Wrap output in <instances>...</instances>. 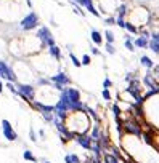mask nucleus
Here are the masks:
<instances>
[{"label":"nucleus","mask_w":159,"mask_h":163,"mask_svg":"<svg viewBox=\"0 0 159 163\" xmlns=\"http://www.w3.org/2000/svg\"><path fill=\"white\" fill-rule=\"evenodd\" d=\"M37 38L42 42L44 47H48V48H50V47L55 45V38H53L50 29H48V27H45V26L39 29V32H37Z\"/></svg>","instance_id":"nucleus-1"},{"label":"nucleus","mask_w":159,"mask_h":163,"mask_svg":"<svg viewBox=\"0 0 159 163\" xmlns=\"http://www.w3.org/2000/svg\"><path fill=\"white\" fill-rule=\"evenodd\" d=\"M37 24H39V16L35 15V13H29V15L24 16V19L21 21V27L24 31L34 29V27H37Z\"/></svg>","instance_id":"nucleus-2"},{"label":"nucleus","mask_w":159,"mask_h":163,"mask_svg":"<svg viewBox=\"0 0 159 163\" xmlns=\"http://www.w3.org/2000/svg\"><path fill=\"white\" fill-rule=\"evenodd\" d=\"M61 96L66 98L69 102H81V93H79V90L71 88V86L64 88V90L61 91Z\"/></svg>","instance_id":"nucleus-3"},{"label":"nucleus","mask_w":159,"mask_h":163,"mask_svg":"<svg viewBox=\"0 0 159 163\" xmlns=\"http://www.w3.org/2000/svg\"><path fill=\"white\" fill-rule=\"evenodd\" d=\"M0 77H2V78H7L8 82H16L15 72H13L3 61H0Z\"/></svg>","instance_id":"nucleus-4"},{"label":"nucleus","mask_w":159,"mask_h":163,"mask_svg":"<svg viewBox=\"0 0 159 163\" xmlns=\"http://www.w3.org/2000/svg\"><path fill=\"white\" fill-rule=\"evenodd\" d=\"M76 142L81 146L82 149H87V151H90V147H92V144H93V141H92V138L90 136H87V134H76Z\"/></svg>","instance_id":"nucleus-5"},{"label":"nucleus","mask_w":159,"mask_h":163,"mask_svg":"<svg viewBox=\"0 0 159 163\" xmlns=\"http://www.w3.org/2000/svg\"><path fill=\"white\" fill-rule=\"evenodd\" d=\"M2 130H3V134H5V138L8 141H15L16 139V133H15V130L11 128L8 120H2Z\"/></svg>","instance_id":"nucleus-6"},{"label":"nucleus","mask_w":159,"mask_h":163,"mask_svg":"<svg viewBox=\"0 0 159 163\" xmlns=\"http://www.w3.org/2000/svg\"><path fill=\"white\" fill-rule=\"evenodd\" d=\"M122 128L127 131V133H130V134H140V126H138V123L135 120H127V121H122Z\"/></svg>","instance_id":"nucleus-7"},{"label":"nucleus","mask_w":159,"mask_h":163,"mask_svg":"<svg viewBox=\"0 0 159 163\" xmlns=\"http://www.w3.org/2000/svg\"><path fill=\"white\" fill-rule=\"evenodd\" d=\"M18 93L24 99H28V101L34 99V86H31V85H19L18 86Z\"/></svg>","instance_id":"nucleus-8"},{"label":"nucleus","mask_w":159,"mask_h":163,"mask_svg":"<svg viewBox=\"0 0 159 163\" xmlns=\"http://www.w3.org/2000/svg\"><path fill=\"white\" fill-rule=\"evenodd\" d=\"M143 82H145V85H146L151 91L159 93V83L156 82V77L153 74H146V75H145V78H143Z\"/></svg>","instance_id":"nucleus-9"},{"label":"nucleus","mask_w":159,"mask_h":163,"mask_svg":"<svg viewBox=\"0 0 159 163\" xmlns=\"http://www.w3.org/2000/svg\"><path fill=\"white\" fill-rule=\"evenodd\" d=\"M74 2H76V3H79L81 7H84V8H87V10H88L93 16H97V18L100 16V11H97V8L93 7V3H92V0H74Z\"/></svg>","instance_id":"nucleus-10"},{"label":"nucleus","mask_w":159,"mask_h":163,"mask_svg":"<svg viewBox=\"0 0 159 163\" xmlns=\"http://www.w3.org/2000/svg\"><path fill=\"white\" fill-rule=\"evenodd\" d=\"M51 82H55V85H61V86H64V85H68L69 83V77L66 75L64 72H58L56 75H51Z\"/></svg>","instance_id":"nucleus-11"},{"label":"nucleus","mask_w":159,"mask_h":163,"mask_svg":"<svg viewBox=\"0 0 159 163\" xmlns=\"http://www.w3.org/2000/svg\"><path fill=\"white\" fill-rule=\"evenodd\" d=\"M134 43H135V47H138V48H148V47H150V38L140 35L138 38H135Z\"/></svg>","instance_id":"nucleus-12"},{"label":"nucleus","mask_w":159,"mask_h":163,"mask_svg":"<svg viewBox=\"0 0 159 163\" xmlns=\"http://www.w3.org/2000/svg\"><path fill=\"white\" fill-rule=\"evenodd\" d=\"M101 131H100V126L98 125H95L93 128H92V134H90V138H92V141L93 142H98L100 139H101Z\"/></svg>","instance_id":"nucleus-13"},{"label":"nucleus","mask_w":159,"mask_h":163,"mask_svg":"<svg viewBox=\"0 0 159 163\" xmlns=\"http://www.w3.org/2000/svg\"><path fill=\"white\" fill-rule=\"evenodd\" d=\"M90 38H92V42H93L95 45H101V42H103V37H101V34L97 29H93L90 32Z\"/></svg>","instance_id":"nucleus-14"},{"label":"nucleus","mask_w":159,"mask_h":163,"mask_svg":"<svg viewBox=\"0 0 159 163\" xmlns=\"http://www.w3.org/2000/svg\"><path fill=\"white\" fill-rule=\"evenodd\" d=\"M103 161H104V163H121L119 157H116L114 154H108V152L103 154Z\"/></svg>","instance_id":"nucleus-15"},{"label":"nucleus","mask_w":159,"mask_h":163,"mask_svg":"<svg viewBox=\"0 0 159 163\" xmlns=\"http://www.w3.org/2000/svg\"><path fill=\"white\" fill-rule=\"evenodd\" d=\"M140 62H141L143 67H146V69H153V67L156 66V64L151 61V58H148V56H141V58H140Z\"/></svg>","instance_id":"nucleus-16"},{"label":"nucleus","mask_w":159,"mask_h":163,"mask_svg":"<svg viewBox=\"0 0 159 163\" xmlns=\"http://www.w3.org/2000/svg\"><path fill=\"white\" fill-rule=\"evenodd\" d=\"M64 163H82L81 158H79V155L76 154H68L64 157Z\"/></svg>","instance_id":"nucleus-17"},{"label":"nucleus","mask_w":159,"mask_h":163,"mask_svg":"<svg viewBox=\"0 0 159 163\" xmlns=\"http://www.w3.org/2000/svg\"><path fill=\"white\" fill-rule=\"evenodd\" d=\"M48 50H50V54H51V56H53V58H56L58 61L61 59V51H60V48H58L56 45H53V47H50Z\"/></svg>","instance_id":"nucleus-18"},{"label":"nucleus","mask_w":159,"mask_h":163,"mask_svg":"<svg viewBox=\"0 0 159 163\" xmlns=\"http://www.w3.org/2000/svg\"><path fill=\"white\" fill-rule=\"evenodd\" d=\"M125 15H127V5H125V3L119 5V7H117V18H122V19H124Z\"/></svg>","instance_id":"nucleus-19"},{"label":"nucleus","mask_w":159,"mask_h":163,"mask_svg":"<svg viewBox=\"0 0 159 163\" xmlns=\"http://www.w3.org/2000/svg\"><path fill=\"white\" fill-rule=\"evenodd\" d=\"M125 29H127L130 34H138V27H137V24H134V22H127V24H125Z\"/></svg>","instance_id":"nucleus-20"},{"label":"nucleus","mask_w":159,"mask_h":163,"mask_svg":"<svg viewBox=\"0 0 159 163\" xmlns=\"http://www.w3.org/2000/svg\"><path fill=\"white\" fill-rule=\"evenodd\" d=\"M148 48H151L156 54H159V42H156V40H153V38L150 40V47Z\"/></svg>","instance_id":"nucleus-21"},{"label":"nucleus","mask_w":159,"mask_h":163,"mask_svg":"<svg viewBox=\"0 0 159 163\" xmlns=\"http://www.w3.org/2000/svg\"><path fill=\"white\" fill-rule=\"evenodd\" d=\"M104 38H106V43H114V34L111 32V31H106L104 32Z\"/></svg>","instance_id":"nucleus-22"},{"label":"nucleus","mask_w":159,"mask_h":163,"mask_svg":"<svg viewBox=\"0 0 159 163\" xmlns=\"http://www.w3.org/2000/svg\"><path fill=\"white\" fill-rule=\"evenodd\" d=\"M69 59L72 61V64H74L76 67H81V66H82V61H79V59H77V56H76L74 53H69Z\"/></svg>","instance_id":"nucleus-23"},{"label":"nucleus","mask_w":159,"mask_h":163,"mask_svg":"<svg viewBox=\"0 0 159 163\" xmlns=\"http://www.w3.org/2000/svg\"><path fill=\"white\" fill-rule=\"evenodd\" d=\"M134 47H135V43L132 42V38H130V37H127V40H125V48H127L129 51H134V50H135Z\"/></svg>","instance_id":"nucleus-24"},{"label":"nucleus","mask_w":159,"mask_h":163,"mask_svg":"<svg viewBox=\"0 0 159 163\" xmlns=\"http://www.w3.org/2000/svg\"><path fill=\"white\" fill-rule=\"evenodd\" d=\"M23 157H24L26 160H31V161H35V157L32 155V152H31V151H24V154H23Z\"/></svg>","instance_id":"nucleus-25"},{"label":"nucleus","mask_w":159,"mask_h":163,"mask_svg":"<svg viewBox=\"0 0 159 163\" xmlns=\"http://www.w3.org/2000/svg\"><path fill=\"white\" fill-rule=\"evenodd\" d=\"M103 99L104 101H111V93H109V90H103Z\"/></svg>","instance_id":"nucleus-26"},{"label":"nucleus","mask_w":159,"mask_h":163,"mask_svg":"<svg viewBox=\"0 0 159 163\" xmlns=\"http://www.w3.org/2000/svg\"><path fill=\"white\" fill-rule=\"evenodd\" d=\"M113 112H114V117H116V118H119V115H121V109H119V106H117V104H114V106H113Z\"/></svg>","instance_id":"nucleus-27"},{"label":"nucleus","mask_w":159,"mask_h":163,"mask_svg":"<svg viewBox=\"0 0 159 163\" xmlns=\"http://www.w3.org/2000/svg\"><path fill=\"white\" fill-rule=\"evenodd\" d=\"M103 86H104V90H109V88L113 86V82H111L109 78H104V82H103Z\"/></svg>","instance_id":"nucleus-28"},{"label":"nucleus","mask_w":159,"mask_h":163,"mask_svg":"<svg viewBox=\"0 0 159 163\" xmlns=\"http://www.w3.org/2000/svg\"><path fill=\"white\" fill-rule=\"evenodd\" d=\"M106 51H108L109 54H114V53H116V48H114V45H111V43H106Z\"/></svg>","instance_id":"nucleus-29"},{"label":"nucleus","mask_w":159,"mask_h":163,"mask_svg":"<svg viewBox=\"0 0 159 163\" xmlns=\"http://www.w3.org/2000/svg\"><path fill=\"white\" fill-rule=\"evenodd\" d=\"M92 61H90V56H88V54H84V56H82V66H88Z\"/></svg>","instance_id":"nucleus-30"},{"label":"nucleus","mask_w":159,"mask_h":163,"mask_svg":"<svg viewBox=\"0 0 159 163\" xmlns=\"http://www.w3.org/2000/svg\"><path fill=\"white\" fill-rule=\"evenodd\" d=\"M104 24H106V26H113V24H116V19L109 16V18H106V19H104Z\"/></svg>","instance_id":"nucleus-31"},{"label":"nucleus","mask_w":159,"mask_h":163,"mask_svg":"<svg viewBox=\"0 0 159 163\" xmlns=\"http://www.w3.org/2000/svg\"><path fill=\"white\" fill-rule=\"evenodd\" d=\"M153 71H154V77H157V75H159V66H154Z\"/></svg>","instance_id":"nucleus-32"},{"label":"nucleus","mask_w":159,"mask_h":163,"mask_svg":"<svg viewBox=\"0 0 159 163\" xmlns=\"http://www.w3.org/2000/svg\"><path fill=\"white\" fill-rule=\"evenodd\" d=\"M90 51H92V54H100V51H98V48H95V47H93V48H92Z\"/></svg>","instance_id":"nucleus-33"},{"label":"nucleus","mask_w":159,"mask_h":163,"mask_svg":"<svg viewBox=\"0 0 159 163\" xmlns=\"http://www.w3.org/2000/svg\"><path fill=\"white\" fill-rule=\"evenodd\" d=\"M31 139H32V141H35V139H37V138H35V134H34V131H32V130H31Z\"/></svg>","instance_id":"nucleus-34"},{"label":"nucleus","mask_w":159,"mask_h":163,"mask_svg":"<svg viewBox=\"0 0 159 163\" xmlns=\"http://www.w3.org/2000/svg\"><path fill=\"white\" fill-rule=\"evenodd\" d=\"M44 163H51V161H44Z\"/></svg>","instance_id":"nucleus-35"}]
</instances>
